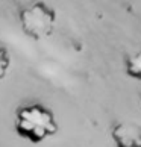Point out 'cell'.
<instances>
[{"label":"cell","mask_w":141,"mask_h":147,"mask_svg":"<svg viewBox=\"0 0 141 147\" xmlns=\"http://www.w3.org/2000/svg\"><path fill=\"white\" fill-rule=\"evenodd\" d=\"M15 127L20 137L32 143H40L56 132L58 124L53 114L47 108L34 103L18 109Z\"/></svg>","instance_id":"cell-1"},{"label":"cell","mask_w":141,"mask_h":147,"mask_svg":"<svg viewBox=\"0 0 141 147\" xmlns=\"http://www.w3.org/2000/svg\"><path fill=\"white\" fill-rule=\"evenodd\" d=\"M128 71L131 76H134V78H137V79L141 78V53H137V55H134L129 59Z\"/></svg>","instance_id":"cell-2"},{"label":"cell","mask_w":141,"mask_h":147,"mask_svg":"<svg viewBox=\"0 0 141 147\" xmlns=\"http://www.w3.org/2000/svg\"><path fill=\"white\" fill-rule=\"evenodd\" d=\"M5 55H6L5 52H0V76H3L5 70H6V67H8V58Z\"/></svg>","instance_id":"cell-3"}]
</instances>
